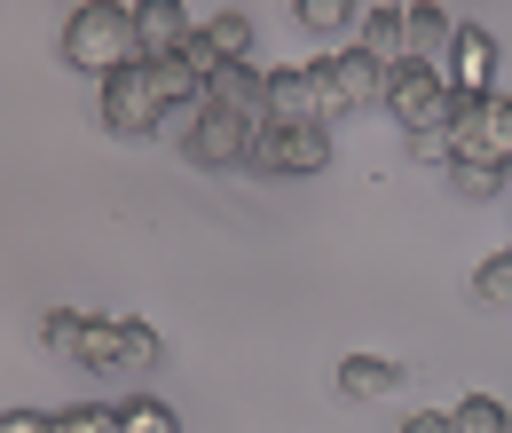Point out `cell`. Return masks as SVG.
<instances>
[{"label":"cell","instance_id":"6da1fadb","mask_svg":"<svg viewBox=\"0 0 512 433\" xmlns=\"http://www.w3.org/2000/svg\"><path fill=\"white\" fill-rule=\"evenodd\" d=\"M64 63L87 71V79H111V71L142 63V48H134V8H119V0H79L71 24H64Z\"/></svg>","mask_w":512,"mask_h":433},{"label":"cell","instance_id":"7a4b0ae2","mask_svg":"<svg viewBox=\"0 0 512 433\" xmlns=\"http://www.w3.org/2000/svg\"><path fill=\"white\" fill-rule=\"evenodd\" d=\"M71 363H87V371H150L158 363V331L134 323V315H87Z\"/></svg>","mask_w":512,"mask_h":433},{"label":"cell","instance_id":"3957f363","mask_svg":"<svg viewBox=\"0 0 512 433\" xmlns=\"http://www.w3.org/2000/svg\"><path fill=\"white\" fill-rule=\"evenodd\" d=\"M245 166L260 182H276V174H323L331 166V126H253Z\"/></svg>","mask_w":512,"mask_h":433},{"label":"cell","instance_id":"277c9868","mask_svg":"<svg viewBox=\"0 0 512 433\" xmlns=\"http://www.w3.org/2000/svg\"><path fill=\"white\" fill-rule=\"evenodd\" d=\"M386 111L410 126V134H442L449 126V79L426 63H394L386 71Z\"/></svg>","mask_w":512,"mask_h":433},{"label":"cell","instance_id":"5b68a950","mask_svg":"<svg viewBox=\"0 0 512 433\" xmlns=\"http://www.w3.org/2000/svg\"><path fill=\"white\" fill-rule=\"evenodd\" d=\"M166 119V95H158V79H150V63H127V71H111L103 79V126L111 134H150V126Z\"/></svg>","mask_w":512,"mask_h":433},{"label":"cell","instance_id":"8992f818","mask_svg":"<svg viewBox=\"0 0 512 433\" xmlns=\"http://www.w3.org/2000/svg\"><path fill=\"white\" fill-rule=\"evenodd\" d=\"M245 150H253V119H237L221 103H197L190 111V134H182L190 166H245Z\"/></svg>","mask_w":512,"mask_h":433},{"label":"cell","instance_id":"52a82bcc","mask_svg":"<svg viewBox=\"0 0 512 433\" xmlns=\"http://www.w3.org/2000/svg\"><path fill=\"white\" fill-rule=\"evenodd\" d=\"M323 87H331V111L347 119V111H363V103H386V63L363 56V48H339V56H323Z\"/></svg>","mask_w":512,"mask_h":433},{"label":"cell","instance_id":"ba28073f","mask_svg":"<svg viewBox=\"0 0 512 433\" xmlns=\"http://www.w3.org/2000/svg\"><path fill=\"white\" fill-rule=\"evenodd\" d=\"M323 119H339V111H331V87H323L316 63L268 79V126H323Z\"/></svg>","mask_w":512,"mask_h":433},{"label":"cell","instance_id":"9c48e42d","mask_svg":"<svg viewBox=\"0 0 512 433\" xmlns=\"http://www.w3.org/2000/svg\"><path fill=\"white\" fill-rule=\"evenodd\" d=\"M197 24L182 0H134V48H142V63H166V56H190Z\"/></svg>","mask_w":512,"mask_h":433},{"label":"cell","instance_id":"30bf717a","mask_svg":"<svg viewBox=\"0 0 512 433\" xmlns=\"http://www.w3.org/2000/svg\"><path fill=\"white\" fill-rule=\"evenodd\" d=\"M268 63H221L213 79H205V103H221V111H237V119H253V126H268Z\"/></svg>","mask_w":512,"mask_h":433},{"label":"cell","instance_id":"8fae6325","mask_svg":"<svg viewBox=\"0 0 512 433\" xmlns=\"http://www.w3.org/2000/svg\"><path fill=\"white\" fill-rule=\"evenodd\" d=\"M449 95H489V79H497V40L481 32V24H457V48L442 63Z\"/></svg>","mask_w":512,"mask_h":433},{"label":"cell","instance_id":"7c38bea8","mask_svg":"<svg viewBox=\"0 0 512 433\" xmlns=\"http://www.w3.org/2000/svg\"><path fill=\"white\" fill-rule=\"evenodd\" d=\"M449 48H457V16H449L442 0H410V63L442 71Z\"/></svg>","mask_w":512,"mask_h":433},{"label":"cell","instance_id":"4fadbf2b","mask_svg":"<svg viewBox=\"0 0 512 433\" xmlns=\"http://www.w3.org/2000/svg\"><path fill=\"white\" fill-rule=\"evenodd\" d=\"M355 48H363V56H379L386 71H394V63H410V8H363Z\"/></svg>","mask_w":512,"mask_h":433},{"label":"cell","instance_id":"5bb4252c","mask_svg":"<svg viewBox=\"0 0 512 433\" xmlns=\"http://www.w3.org/2000/svg\"><path fill=\"white\" fill-rule=\"evenodd\" d=\"M331 386H339L347 402H379V394H394V386H402V371H394L386 355H347V363L331 371Z\"/></svg>","mask_w":512,"mask_h":433},{"label":"cell","instance_id":"9a60e30c","mask_svg":"<svg viewBox=\"0 0 512 433\" xmlns=\"http://www.w3.org/2000/svg\"><path fill=\"white\" fill-rule=\"evenodd\" d=\"M150 79H158L166 111H197V103H205V63H197V56H166V63H150Z\"/></svg>","mask_w":512,"mask_h":433},{"label":"cell","instance_id":"2e32d148","mask_svg":"<svg viewBox=\"0 0 512 433\" xmlns=\"http://www.w3.org/2000/svg\"><path fill=\"white\" fill-rule=\"evenodd\" d=\"M465 158H489V166H512V95H489V111L473 126Z\"/></svg>","mask_w":512,"mask_h":433},{"label":"cell","instance_id":"e0dca14e","mask_svg":"<svg viewBox=\"0 0 512 433\" xmlns=\"http://www.w3.org/2000/svg\"><path fill=\"white\" fill-rule=\"evenodd\" d=\"M292 16H300V32H316V40H339L347 24H363V0H292Z\"/></svg>","mask_w":512,"mask_h":433},{"label":"cell","instance_id":"ac0fdd59","mask_svg":"<svg viewBox=\"0 0 512 433\" xmlns=\"http://www.w3.org/2000/svg\"><path fill=\"white\" fill-rule=\"evenodd\" d=\"M449 426H457V433H512V410H505V402H489V394H465V402L449 410Z\"/></svg>","mask_w":512,"mask_h":433},{"label":"cell","instance_id":"d6986e66","mask_svg":"<svg viewBox=\"0 0 512 433\" xmlns=\"http://www.w3.org/2000/svg\"><path fill=\"white\" fill-rule=\"evenodd\" d=\"M449 182H457V197H497V189H505V166H489V158H449Z\"/></svg>","mask_w":512,"mask_h":433},{"label":"cell","instance_id":"ffe728a7","mask_svg":"<svg viewBox=\"0 0 512 433\" xmlns=\"http://www.w3.org/2000/svg\"><path fill=\"white\" fill-rule=\"evenodd\" d=\"M473 300H481V308H512V252H497V260L473 268Z\"/></svg>","mask_w":512,"mask_h":433},{"label":"cell","instance_id":"44dd1931","mask_svg":"<svg viewBox=\"0 0 512 433\" xmlns=\"http://www.w3.org/2000/svg\"><path fill=\"white\" fill-rule=\"evenodd\" d=\"M119 433H182L166 402H119Z\"/></svg>","mask_w":512,"mask_h":433},{"label":"cell","instance_id":"7402d4cb","mask_svg":"<svg viewBox=\"0 0 512 433\" xmlns=\"http://www.w3.org/2000/svg\"><path fill=\"white\" fill-rule=\"evenodd\" d=\"M56 433H119V410H95V402H71V410H56Z\"/></svg>","mask_w":512,"mask_h":433},{"label":"cell","instance_id":"603a6c76","mask_svg":"<svg viewBox=\"0 0 512 433\" xmlns=\"http://www.w3.org/2000/svg\"><path fill=\"white\" fill-rule=\"evenodd\" d=\"M79 323H87V315H71V308H56V315H48V323H40V339H48V347H56V355H79Z\"/></svg>","mask_w":512,"mask_h":433},{"label":"cell","instance_id":"cb8c5ba5","mask_svg":"<svg viewBox=\"0 0 512 433\" xmlns=\"http://www.w3.org/2000/svg\"><path fill=\"white\" fill-rule=\"evenodd\" d=\"M0 433H56V418H40V410H0Z\"/></svg>","mask_w":512,"mask_h":433},{"label":"cell","instance_id":"d4e9b609","mask_svg":"<svg viewBox=\"0 0 512 433\" xmlns=\"http://www.w3.org/2000/svg\"><path fill=\"white\" fill-rule=\"evenodd\" d=\"M402 433H457V426H449L442 410H418V418H402Z\"/></svg>","mask_w":512,"mask_h":433}]
</instances>
